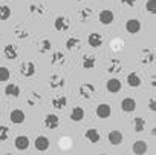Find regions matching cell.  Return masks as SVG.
<instances>
[{
    "label": "cell",
    "instance_id": "obj_37",
    "mask_svg": "<svg viewBox=\"0 0 156 155\" xmlns=\"http://www.w3.org/2000/svg\"><path fill=\"white\" fill-rule=\"evenodd\" d=\"M148 109H150L151 112L156 111V100H154V98H150V101H148Z\"/></svg>",
    "mask_w": 156,
    "mask_h": 155
},
{
    "label": "cell",
    "instance_id": "obj_20",
    "mask_svg": "<svg viewBox=\"0 0 156 155\" xmlns=\"http://www.w3.org/2000/svg\"><path fill=\"white\" fill-rule=\"evenodd\" d=\"M141 77H139V74H136V72H130L129 75H127V85L130 86V88H139L141 86Z\"/></svg>",
    "mask_w": 156,
    "mask_h": 155
},
{
    "label": "cell",
    "instance_id": "obj_12",
    "mask_svg": "<svg viewBox=\"0 0 156 155\" xmlns=\"http://www.w3.org/2000/svg\"><path fill=\"white\" fill-rule=\"evenodd\" d=\"M84 138H86L87 141H90V143H100V140H101V134H100V131H98V129L90 127V129H87V131H86Z\"/></svg>",
    "mask_w": 156,
    "mask_h": 155
},
{
    "label": "cell",
    "instance_id": "obj_13",
    "mask_svg": "<svg viewBox=\"0 0 156 155\" xmlns=\"http://www.w3.org/2000/svg\"><path fill=\"white\" fill-rule=\"evenodd\" d=\"M84 115H86V112H84V109L80 108V106H75V108L70 111V120H72L73 123H80V121L84 118Z\"/></svg>",
    "mask_w": 156,
    "mask_h": 155
},
{
    "label": "cell",
    "instance_id": "obj_33",
    "mask_svg": "<svg viewBox=\"0 0 156 155\" xmlns=\"http://www.w3.org/2000/svg\"><path fill=\"white\" fill-rule=\"evenodd\" d=\"M145 9H147L150 14H156V0H147Z\"/></svg>",
    "mask_w": 156,
    "mask_h": 155
},
{
    "label": "cell",
    "instance_id": "obj_31",
    "mask_svg": "<svg viewBox=\"0 0 156 155\" xmlns=\"http://www.w3.org/2000/svg\"><path fill=\"white\" fill-rule=\"evenodd\" d=\"M78 16H80V20L81 22H87L92 16V9L90 8H83L80 13H78Z\"/></svg>",
    "mask_w": 156,
    "mask_h": 155
},
{
    "label": "cell",
    "instance_id": "obj_3",
    "mask_svg": "<svg viewBox=\"0 0 156 155\" xmlns=\"http://www.w3.org/2000/svg\"><path fill=\"white\" fill-rule=\"evenodd\" d=\"M78 94H80L81 98L89 100V98H92L94 94H95V86H94L92 83H83V85L80 86V89H78Z\"/></svg>",
    "mask_w": 156,
    "mask_h": 155
},
{
    "label": "cell",
    "instance_id": "obj_8",
    "mask_svg": "<svg viewBox=\"0 0 156 155\" xmlns=\"http://www.w3.org/2000/svg\"><path fill=\"white\" fill-rule=\"evenodd\" d=\"M126 31L129 34H138L141 31V22L138 19H129L126 22Z\"/></svg>",
    "mask_w": 156,
    "mask_h": 155
},
{
    "label": "cell",
    "instance_id": "obj_22",
    "mask_svg": "<svg viewBox=\"0 0 156 155\" xmlns=\"http://www.w3.org/2000/svg\"><path fill=\"white\" fill-rule=\"evenodd\" d=\"M3 54L8 60H16L19 57V52H17V48L14 45H6L5 49H3Z\"/></svg>",
    "mask_w": 156,
    "mask_h": 155
},
{
    "label": "cell",
    "instance_id": "obj_4",
    "mask_svg": "<svg viewBox=\"0 0 156 155\" xmlns=\"http://www.w3.org/2000/svg\"><path fill=\"white\" fill-rule=\"evenodd\" d=\"M98 20H100L101 25L109 26V25L113 23V20H115V14H113V11H110V9H103V11L100 13V16H98Z\"/></svg>",
    "mask_w": 156,
    "mask_h": 155
},
{
    "label": "cell",
    "instance_id": "obj_18",
    "mask_svg": "<svg viewBox=\"0 0 156 155\" xmlns=\"http://www.w3.org/2000/svg\"><path fill=\"white\" fill-rule=\"evenodd\" d=\"M107 71H109L110 74H118V72H121V71H122V61H121L119 58H112V60L109 61Z\"/></svg>",
    "mask_w": 156,
    "mask_h": 155
},
{
    "label": "cell",
    "instance_id": "obj_29",
    "mask_svg": "<svg viewBox=\"0 0 156 155\" xmlns=\"http://www.w3.org/2000/svg\"><path fill=\"white\" fill-rule=\"evenodd\" d=\"M9 77H11V72L6 66H0V83H3V82H8L9 80Z\"/></svg>",
    "mask_w": 156,
    "mask_h": 155
},
{
    "label": "cell",
    "instance_id": "obj_40",
    "mask_svg": "<svg viewBox=\"0 0 156 155\" xmlns=\"http://www.w3.org/2000/svg\"><path fill=\"white\" fill-rule=\"evenodd\" d=\"M75 2H83V0H75Z\"/></svg>",
    "mask_w": 156,
    "mask_h": 155
},
{
    "label": "cell",
    "instance_id": "obj_39",
    "mask_svg": "<svg viewBox=\"0 0 156 155\" xmlns=\"http://www.w3.org/2000/svg\"><path fill=\"white\" fill-rule=\"evenodd\" d=\"M151 135H153V137L156 135V127H153V129H151Z\"/></svg>",
    "mask_w": 156,
    "mask_h": 155
},
{
    "label": "cell",
    "instance_id": "obj_34",
    "mask_svg": "<svg viewBox=\"0 0 156 155\" xmlns=\"http://www.w3.org/2000/svg\"><path fill=\"white\" fill-rule=\"evenodd\" d=\"M16 37H17L19 40H25V39L29 37V32H28L26 29H17V31H16Z\"/></svg>",
    "mask_w": 156,
    "mask_h": 155
},
{
    "label": "cell",
    "instance_id": "obj_7",
    "mask_svg": "<svg viewBox=\"0 0 156 155\" xmlns=\"http://www.w3.org/2000/svg\"><path fill=\"white\" fill-rule=\"evenodd\" d=\"M14 146H16L17 150L25 152V150H28V147H29V138H28L26 135H19V137H16V140H14Z\"/></svg>",
    "mask_w": 156,
    "mask_h": 155
},
{
    "label": "cell",
    "instance_id": "obj_9",
    "mask_svg": "<svg viewBox=\"0 0 156 155\" xmlns=\"http://www.w3.org/2000/svg\"><path fill=\"white\" fill-rule=\"evenodd\" d=\"M25 118H26V115H25V112H23L22 109H12V111L9 112V120H11L14 124H22V123H25Z\"/></svg>",
    "mask_w": 156,
    "mask_h": 155
},
{
    "label": "cell",
    "instance_id": "obj_5",
    "mask_svg": "<svg viewBox=\"0 0 156 155\" xmlns=\"http://www.w3.org/2000/svg\"><path fill=\"white\" fill-rule=\"evenodd\" d=\"M34 146H35V149H37V150H40V152H46V150L49 149V146H51V141H49V138H48V137L40 135V137H37V138H35Z\"/></svg>",
    "mask_w": 156,
    "mask_h": 155
},
{
    "label": "cell",
    "instance_id": "obj_26",
    "mask_svg": "<svg viewBox=\"0 0 156 155\" xmlns=\"http://www.w3.org/2000/svg\"><path fill=\"white\" fill-rule=\"evenodd\" d=\"M78 48H80V39L78 37L67 39V42H66V49L67 51H73V49H78Z\"/></svg>",
    "mask_w": 156,
    "mask_h": 155
},
{
    "label": "cell",
    "instance_id": "obj_35",
    "mask_svg": "<svg viewBox=\"0 0 156 155\" xmlns=\"http://www.w3.org/2000/svg\"><path fill=\"white\" fill-rule=\"evenodd\" d=\"M40 45H41V46H40V49H38V51H40L41 54H44V52H48V51L51 49V46H52L49 40H43V42H41Z\"/></svg>",
    "mask_w": 156,
    "mask_h": 155
},
{
    "label": "cell",
    "instance_id": "obj_36",
    "mask_svg": "<svg viewBox=\"0 0 156 155\" xmlns=\"http://www.w3.org/2000/svg\"><path fill=\"white\" fill-rule=\"evenodd\" d=\"M40 8H41V6H37V5H34V3L29 5V11H31L32 14H35V13H37V14H43V9H40Z\"/></svg>",
    "mask_w": 156,
    "mask_h": 155
},
{
    "label": "cell",
    "instance_id": "obj_19",
    "mask_svg": "<svg viewBox=\"0 0 156 155\" xmlns=\"http://www.w3.org/2000/svg\"><path fill=\"white\" fill-rule=\"evenodd\" d=\"M147 149H148V144H147L145 141H142V140L135 141L133 146H132V150H133V153H136V155H142V153H145Z\"/></svg>",
    "mask_w": 156,
    "mask_h": 155
},
{
    "label": "cell",
    "instance_id": "obj_38",
    "mask_svg": "<svg viewBox=\"0 0 156 155\" xmlns=\"http://www.w3.org/2000/svg\"><path fill=\"white\" fill-rule=\"evenodd\" d=\"M121 3H122V5H126V6H135L136 0H121Z\"/></svg>",
    "mask_w": 156,
    "mask_h": 155
},
{
    "label": "cell",
    "instance_id": "obj_11",
    "mask_svg": "<svg viewBox=\"0 0 156 155\" xmlns=\"http://www.w3.org/2000/svg\"><path fill=\"white\" fill-rule=\"evenodd\" d=\"M97 115H98V118H109L110 117V114H112V108H110V105H107V103H101V105H98L97 106Z\"/></svg>",
    "mask_w": 156,
    "mask_h": 155
},
{
    "label": "cell",
    "instance_id": "obj_30",
    "mask_svg": "<svg viewBox=\"0 0 156 155\" xmlns=\"http://www.w3.org/2000/svg\"><path fill=\"white\" fill-rule=\"evenodd\" d=\"M52 65H63L64 63V54L63 52H54L52 58H51Z\"/></svg>",
    "mask_w": 156,
    "mask_h": 155
},
{
    "label": "cell",
    "instance_id": "obj_6",
    "mask_svg": "<svg viewBox=\"0 0 156 155\" xmlns=\"http://www.w3.org/2000/svg\"><path fill=\"white\" fill-rule=\"evenodd\" d=\"M106 89L110 92V94H116L122 89V83L119 79H109L107 83H106Z\"/></svg>",
    "mask_w": 156,
    "mask_h": 155
},
{
    "label": "cell",
    "instance_id": "obj_25",
    "mask_svg": "<svg viewBox=\"0 0 156 155\" xmlns=\"http://www.w3.org/2000/svg\"><path fill=\"white\" fill-rule=\"evenodd\" d=\"M52 106L55 109H64L67 106V98L64 95H58V97L52 98Z\"/></svg>",
    "mask_w": 156,
    "mask_h": 155
},
{
    "label": "cell",
    "instance_id": "obj_28",
    "mask_svg": "<svg viewBox=\"0 0 156 155\" xmlns=\"http://www.w3.org/2000/svg\"><path fill=\"white\" fill-rule=\"evenodd\" d=\"M12 16V11L8 5H2L0 6V20H8Z\"/></svg>",
    "mask_w": 156,
    "mask_h": 155
},
{
    "label": "cell",
    "instance_id": "obj_17",
    "mask_svg": "<svg viewBox=\"0 0 156 155\" xmlns=\"http://www.w3.org/2000/svg\"><path fill=\"white\" fill-rule=\"evenodd\" d=\"M87 43H89L92 48H100V46L103 45V35L98 34V32H92V34H89V37H87Z\"/></svg>",
    "mask_w": 156,
    "mask_h": 155
},
{
    "label": "cell",
    "instance_id": "obj_23",
    "mask_svg": "<svg viewBox=\"0 0 156 155\" xmlns=\"http://www.w3.org/2000/svg\"><path fill=\"white\" fill-rule=\"evenodd\" d=\"M154 61V52L151 49H142V55H141V63L142 65H150Z\"/></svg>",
    "mask_w": 156,
    "mask_h": 155
},
{
    "label": "cell",
    "instance_id": "obj_1",
    "mask_svg": "<svg viewBox=\"0 0 156 155\" xmlns=\"http://www.w3.org/2000/svg\"><path fill=\"white\" fill-rule=\"evenodd\" d=\"M60 117L57 115V114H48V115H44V118H43V124H44V127L46 129H49V131H54V129H57L58 126H60Z\"/></svg>",
    "mask_w": 156,
    "mask_h": 155
},
{
    "label": "cell",
    "instance_id": "obj_24",
    "mask_svg": "<svg viewBox=\"0 0 156 155\" xmlns=\"http://www.w3.org/2000/svg\"><path fill=\"white\" fill-rule=\"evenodd\" d=\"M97 65V58L95 55H84L83 57V61H81V66L84 69H94Z\"/></svg>",
    "mask_w": 156,
    "mask_h": 155
},
{
    "label": "cell",
    "instance_id": "obj_21",
    "mask_svg": "<svg viewBox=\"0 0 156 155\" xmlns=\"http://www.w3.org/2000/svg\"><path fill=\"white\" fill-rule=\"evenodd\" d=\"M49 86L52 89H60V88L64 86V79L60 77V75H57V74H54V75H51V79H49Z\"/></svg>",
    "mask_w": 156,
    "mask_h": 155
},
{
    "label": "cell",
    "instance_id": "obj_16",
    "mask_svg": "<svg viewBox=\"0 0 156 155\" xmlns=\"http://www.w3.org/2000/svg\"><path fill=\"white\" fill-rule=\"evenodd\" d=\"M122 134L119 132V131H110L109 132V135H107V140H109V143L112 144V146H118V144H121L122 143Z\"/></svg>",
    "mask_w": 156,
    "mask_h": 155
},
{
    "label": "cell",
    "instance_id": "obj_14",
    "mask_svg": "<svg viewBox=\"0 0 156 155\" xmlns=\"http://www.w3.org/2000/svg\"><path fill=\"white\" fill-rule=\"evenodd\" d=\"M5 94H6V97H9V98H17V97L20 95V88H19V85H16V83L6 85V86H5Z\"/></svg>",
    "mask_w": 156,
    "mask_h": 155
},
{
    "label": "cell",
    "instance_id": "obj_15",
    "mask_svg": "<svg viewBox=\"0 0 156 155\" xmlns=\"http://www.w3.org/2000/svg\"><path fill=\"white\" fill-rule=\"evenodd\" d=\"M135 109H136V101H135L133 98L127 97V98H124V100L121 101V111L130 114V112H133Z\"/></svg>",
    "mask_w": 156,
    "mask_h": 155
},
{
    "label": "cell",
    "instance_id": "obj_32",
    "mask_svg": "<svg viewBox=\"0 0 156 155\" xmlns=\"http://www.w3.org/2000/svg\"><path fill=\"white\" fill-rule=\"evenodd\" d=\"M9 137V127L5 124H0V141H6Z\"/></svg>",
    "mask_w": 156,
    "mask_h": 155
},
{
    "label": "cell",
    "instance_id": "obj_10",
    "mask_svg": "<svg viewBox=\"0 0 156 155\" xmlns=\"http://www.w3.org/2000/svg\"><path fill=\"white\" fill-rule=\"evenodd\" d=\"M54 26H55V29L58 32H64V31L69 29V20L64 16H58L55 19V22H54Z\"/></svg>",
    "mask_w": 156,
    "mask_h": 155
},
{
    "label": "cell",
    "instance_id": "obj_27",
    "mask_svg": "<svg viewBox=\"0 0 156 155\" xmlns=\"http://www.w3.org/2000/svg\"><path fill=\"white\" fill-rule=\"evenodd\" d=\"M133 127H135V132H142L145 129V120L142 117H136L133 120Z\"/></svg>",
    "mask_w": 156,
    "mask_h": 155
},
{
    "label": "cell",
    "instance_id": "obj_2",
    "mask_svg": "<svg viewBox=\"0 0 156 155\" xmlns=\"http://www.w3.org/2000/svg\"><path fill=\"white\" fill-rule=\"evenodd\" d=\"M37 72V66L34 61H25L20 65V74L23 77H26V79H29V77H34Z\"/></svg>",
    "mask_w": 156,
    "mask_h": 155
}]
</instances>
